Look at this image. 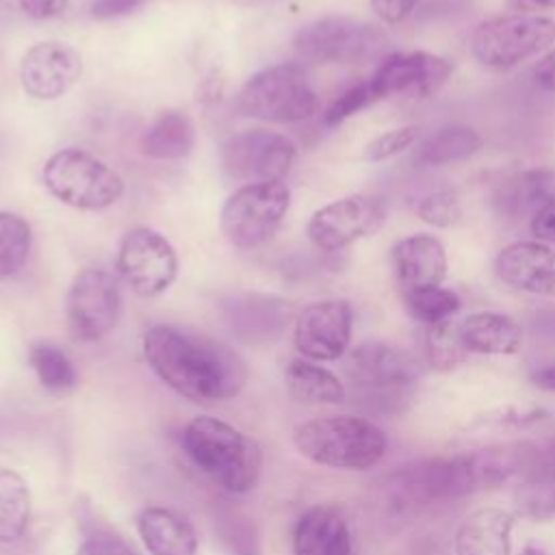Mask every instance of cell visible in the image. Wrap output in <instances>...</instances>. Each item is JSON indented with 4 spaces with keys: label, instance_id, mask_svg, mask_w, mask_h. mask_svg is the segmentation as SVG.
Listing matches in <instances>:
<instances>
[{
    "label": "cell",
    "instance_id": "cell-25",
    "mask_svg": "<svg viewBox=\"0 0 555 555\" xmlns=\"http://www.w3.org/2000/svg\"><path fill=\"white\" fill-rule=\"evenodd\" d=\"M457 332L468 353L509 356L516 353L522 343L520 325L512 317L492 310L466 314L457 321Z\"/></svg>",
    "mask_w": 555,
    "mask_h": 555
},
{
    "label": "cell",
    "instance_id": "cell-50",
    "mask_svg": "<svg viewBox=\"0 0 555 555\" xmlns=\"http://www.w3.org/2000/svg\"><path fill=\"white\" fill-rule=\"evenodd\" d=\"M427 555H438V553H427Z\"/></svg>",
    "mask_w": 555,
    "mask_h": 555
},
{
    "label": "cell",
    "instance_id": "cell-45",
    "mask_svg": "<svg viewBox=\"0 0 555 555\" xmlns=\"http://www.w3.org/2000/svg\"><path fill=\"white\" fill-rule=\"evenodd\" d=\"M533 82L544 89L555 93V50H551L548 54H544L535 67H533Z\"/></svg>",
    "mask_w": 555,
    "mask_h": 555
},
{
    "label": "cell",
    "instance_id": "cell-38",
    "mask_svg": "<svg viewBox=\"0 0 555 555\" xmlns=\"http://www.w3.org/2000/svg\"><path fill=\"white\" fill-rule=\"evenodd\" d=\"M371 104H375V102H373V98H371V93H369L366 80L356 82L353 87L345 89V91L327 106V111L323 113V121H325V126H338V124H343L345 119H349L351 115L360 113L362 108H366V106H371Z\"/></svg>",
    "mask_w": 555,
    "mask_h": 555
},
{
    "label": "cell",
    "instance_id": "cell-11",
    "mask_svg": "<svg viewBox=\"0 0 555 555\" xmlns=\"http://www.w3.org/2000/svg\"><path fill=\"white\" fill-rule=\"evenodd\" d=\"M121 288L113 273L87 267L78 271L65 295V317L74 338L93 343L104 338L119 321Z\"/></svg>",
    "mask_w": 555,
    "mask_h": 555
},
{
    "label": "cell",
    "instance_id": "cell-6",
    "mask_svg": "<svg viewBox=\"0 0 555 555\" xmlns=\"http://www.w3.org/2000/svg\"><path fill=\"white\" fill-rule=\"evenodd\" d=\"M319 98L301 61H282L247 78L238 93V111L245 117L295 124L317 111Z\"/></svg>",
    "mask_w": 555,
    "mask_h": 555
},
{
    "label": "cell",
    "instance_id": "cell-34",
    "mask_svg": "<svg viewBox=\"0 0 555 555\" xmlns=\"http://www.w3.org/2000/svg\"><path fill=\"white\" fill-rule=\"evenodd\" d=\"M408 312L425 323V325H436L442 321H449L457 310H460V297L449 291L438 286H421L401 293Z\"/></svg>",
    "mask_w": 555,
    "mask_h": 555
},
{
    "label": "cell",
    "instance_id": "cell-49",
    "mask_svg": "<svg viewBox=\"0 0 555 555\" xmlns=\"http://www.w3.org/2000/svg\"><path fill=\"white\" fill-rule=\"evenodd\" d=\"M544 453H546V455H553V457H555V442H553V444H551V447H548V449H546Z\"/></svg>",
    "mask_w": 555,
    "mask_h": 555
},
{
    "label": "cell",
    "instance_id": "cell-21",
    "mask_svg": "<svg viewBox=\"0 0 555 555\" xmlns=\"http://www.w3.org/2000/svg\"><path fill=\"white\" fill-rule=\"evenodd\" d=\"M555 202V169L531 167L505 178L494 195V210L509 221L533 219L540 210Z\"/></svg>",
    "mask_w": 555,
    "mask_h": 555
},
{
    "label": "cell",
    "instance_id": "cell-5",
    "mask_svg": "<svg viewBox=\"0 0 555 555\" xmlns=\"http://www.w3.org/2000/svg\"><path fill=\"white\" fill-rule=\"evenodd\" d=\"M473 492L479 490L468 453L421 460L395 470L384 481V503L392 514H408Z\"/></svg>",
    "mask_w": 555,
    "mask_h": 555
},
{
    "label": "cell",
    "instance_id": "cell-30",
    "mask_svg": "<svg viewBox=\"0 0 555 555\" xmlns=\"http://www.w3.org/2000/svg\"><path fill=\"white\" fill-rule=\"evenodd\" d=\"M30 522V490L24 477L0 468V542H17Z\"/></svg>",
    "mask_w": 555,
    "mask_h": 555
},
{
    "label": "cell",
    "instance_id": "cell-37",
    "mask_svg": "<svg viewBox=\"0 0 555 555\" xmlns=\"http://www.w3.org/2000/svg\"><path fill=\"white\" fill-rule=\"evenodd\" d=\"M418 137V128L416 126H401L388 132L377 134L373 141H369L362 150V158L366 163H379L386 158L397 156L399 152L408 150Z\"/></svg>",
    "mask_w": 555,
    "mask_h": 555
},
{
    "label": "cell",
    "instance_id": "cell-47",
    "mask_svg": "<svg viewBox=\"0 0 555 555\" xmlns=\"http://www.w3.org/2000/svg\"><path fill=\"white\" fill-rule=\"evenodd\" d=\"M531 382H533L538 388H542V390L555 392V364L544 366V369L531 373Z\"/></svg>",
    "mask_w": 555,
    "mask_h": 555
},
{
    "label": "cell",
    "instance_id": "cell-44",
    "mask_svg": "<svg viewBox=\"0 0 555 555\" xmlns=\"http://www.w3.org/2000/svg\"><path fill=\"white\" fill-rule=\"evenodd\" d=\"M529 228L533 236L546 245H555V202L540 210L531 221Z\"/></svg>",
    "mask_w": 555,
    "mask_h": 555
},
{
    "label": "cell",
    "instance_id": "cell-51",
    "mask_svg": "<svg viewBox=\"0 0 555 555\" xmlns=\"http://www.w3.org/2000/svg\"><path fill=\"white\" fill-rule=\"evenodd\" d=\"M0 2H2V0H0Z\"/></svg>",
    "mask_w": 555,
    "mask_h": 555
},
{
    "label": "cell",
    "instance_id": "cell-29",
    "mask_svg": "<svg viewBox=\"0 0 555 555\" xmlns=\"http://www.w3.org/2000/svg\"><path fill=\"white\" fill-rule=\"evenodd\" d=\"M481 145V137L466 124H449L429 134L414 152V163L425 167H440L457 163L475 154Z\"/></svg>",
    "mask_w": 555,
    "mask_h": 555
},
{
    "label": "cell",
    "instance_id": "cell-8",
    "mask_svg": "<svg viewBox=\"0 0 555 555\" xmlns=\"http://www.w3.org/2000/svg\"><path fill=\"white\" fill-rule=\"evenodd\" d=\"M293 48L308 63H366L384 59L388 37L371 22L347 15H325L295 33Z\"/></svg>",
    "mask_w": 555,
    "mask_h": 555
},
{
    "label": "cell",
    "instance_id": "cell-23",
    "mask_svg": "<svg viewBox=\"0 0 555 555\" xmlns=\"http://www.w3.org/2000/svg\"><path fill=\"white\" fill-rule=\"evenodd\" d=\"M137 529L150 555H195L197 533L176 509L145 507L137 518Z\"/></svg>",
    "mask_w": 555,
    "mask_h": 555
},
{
    "label": "cell",
    "instance_id": "cell-24",
    "mask_svg": "<svg viewBox=\"0 0 555 555\" xmlns=\"http://www.w3.org/2000/svg\"><path fill=\"white\" fill-rule=\"evenodd\" d=\"M514 518L496 507L468 514L455 531L457 555H509Z\"/></svg>",
    "mask_w": 555,
    "mask_h": 555
},
{
    "label": "cell",
    "instance_id": "cell-35",
    "mask_svg": "<svg viewBox=\"0 0 555 555\" xmlns=\"http://www.w3.org/2000/svg\"><path fill=\"white\" fill-rule=\"evenodd\" d=\"M425 353L427 360L434 369L438 371H451L460 362L466 360L468 349L464 347L460 332H457V321H442L436 325H427L425 334Z\"/></svg>",
    "mask_w": 555,
    "mask_h": 555
},
{
    "label": "cell",
    "instance_id": "cell-28",
    "mask_svg": "<svg viewBox=\"0 0 555 555\" xmlns=\"http://www.w3.org/2000/svg\"><path fill=\"white\" fill-rule=\"evenodd\" d=\"M286 390L304 403H340L347 395L343 382L327 369L308 360H291L284 369Z\"/></svg>",
    "mask_w": 555,
    "mask_h": 555
},
{
    "label": "cell",
    "instance_id": "cell-3",
    "mask_svg": "<svg viewBox=\"0 0 555 555\" xmlns=\"http://www.w3.org/2000/svg\"><path fill=\"white\" fill-rule=\"evenodd\" d=\"M182 447L202 473L232 494H245L258 483L262 466L260 444L219 418H193L184 427Z\"/></svg>",
    "mask_w": 555,
    "mask_h": 555
},
{
    "label": "cell",
    "instance_id": "cell-9",
    "mask_svg": "<svg viewBox=\"0 0 555 555\" xmlns=\"http://www.w3.org/2000/svg\"><path fill=\"white\" fill-rule=\"evenodd\" d=\"M288 206L291 191L282 180L243 184L223 202L219 225L230 245L254 249L278 234Z\"/></svg>",
    "mask_w": 555,
    "mask_h": 555
},
{
    "label": "cell",
    "instance_id": "cell-39",
    "mask_svg": "<svg viewBox=\"0 0 555 555\" xmlns=\"http://www.w3.org/2000/svg\"><path fill=\"white\" fill-rule=\"evenodd\" d=\"M76 555H137V553L124 538L102 531V533H93V535L85 538V542L78 546Z\"/></svg>",
    "mask_w": 555,
    "mask_h": 555
},
{
    "label": "cell",
    "instance_id": "cell-42",
    "mask_svg": "<svg viewBox=\"0 0 555 555\" xmlns=\"http://www.w3.org/2000/svg\"><path fill=\"white\" fill-rule=\"evenodd\" d=\"M145 0H91L89 13L98 20H111V17H121L130 15L137 11Z\"/></svg>",
    "mask_w": 555,
    "mask_h": 555
},
{
    "label": "cell",
    "instance_id": "cell-10",
    "mask_svg": "<svg viewBox=\"0 0 555 555\" xmlns=\"http://www.w3.org/2000/svg\"><path fill=\"white\" fill-rule=\"evenodd\" d=\"M555 43V20L516 13L479 24L470 37L473 56L490 69H509Z\"/></svg>",
    "mask_w": 555,
    "mask_h": 555
},
{
    "label": "cell",
    "instance_id": "cell-32",
    "mask_svg": "<svg viewBox=\"0 0 555 555\" xmlns=\"http://www.w3.org/2000/svg\"><path fill=\"white\" fill-rule=\"evenodd\" d=\"M215 535L228 555H262L256 522L236 507H221L215 516Z\"/></svg>",
    "mask_w": 555,
    "mask_h": 555
},
{
    "label": "cell",
    "instance_id": "cell-13",
    "mask_svg": "<svg viewBox=\"0 0 555 555\" xmlns=\"http://www.w3.org/2000/svg\"><path fill=\"white\" fill-rule=\"evenodd\" d=\"M117 273L137 295L156 297L176 282L178 254L160 232L137 225L119 243Z\"/></svg>",
    "mask_w": 555,
    "mask_h": 555
},
{
    "label": "cell",
    "instance_id": "cell-17",
    "mask_svg": "<svg viewBox=\"0 0 555 555\" xmlns=\"http://www.w3.org/2000/svg\"><path fill=\"white\" fill-rule=\"evenodd\" d=\"M219 308L232 336L249 347L278 343L297 317L291 301L264 293H232Z\"/></svg>",
    "mask_w": 555,
    "mask_h": 555
},
{
    "label": "cell",
    "instance_id": "cell-40",
    "mask_svg": "<svg viewBox=\"0 0 555 555\" xmlns=\"http://www.w3.org/2000/svg\"><path fill=\"white\" fill-rule=\"evenodd\" d=\"M418 0H371L373 13L388 26L401 24L414 9Z\"/></svg>",
    "mask_w": 555,
    "mask_h": 555
},
{
    "label": "cell",
    "instance_id": "cell-16",
    "mask_svg": "<svg viewBox=\"0 0 555 555\" xmlns=\"http://www.w3.org/2000/svg\"><path fill=\"white\" fill-rule=\"evenodd\" d=\"M353 310L345 299H321L304 306L293 321L295 349L319 362L338 360L351 338Z\"/></svg>",
    "mask_w": 555,
    "mask_h": 555
},
{
    "label": "cell",
    "instance_id": "cell-7",
    "mask_svg": "<svg viewBox=\"0 0 555 555\" xmlns=\"http://www.w3.org/2000/svg\"><path fill=\"white\" fill-rule=\"evenodd\" d=\"M41 180L54 199L78 210H104L124 195L121 176L80 147L54 152L41 169Z\"/></svg>",
    "mask_w": 555,
    "mask_h": 555
},
{
    "label": "cell",
    "instance_id": "cell-36",
    "mask_svg": "<svg viewBox=\"0 0 555 555\" xmlns=\"http://www.w3.org/2000/svg\"><path fill=\"white\" fill-rule=\"evenodd\" d=\"M416 215L421 221L434 228H449L460 219L462 208L457 195L449 189H442L425 195L416 206Z\"/></svg>",
    "mask_w": 555,
    "mask_h": 555
},
{
    "label": "cell",
    "instance_id": "cell-48",
    "mask_svg": "<svg viewBox=\"0 0 555 555\" xmlns=\"http://www.w3.org/2000/svg\"><path fill=\"white\" fill-rule=\"evenodd\" d=\"M520 555H546V551H542V548H538V546H525L522 551H520Z\"/></svg>",
    "mask_w": 555,
    "mask_h": 555
},
{
    "label": "cell",
    "instance_id": "cell-4",
    "mask_svg": "<svg viewBox=\"0 0 555 555\" xmlns=\"http://www.w3.org/2000/svg\"><path fill=\"white\" fill-rule=\"evenodd\" d=\"M293 442L310 462L340 470L371 468L388 447L386 434L362 416H323L299 423Z\"/></svg>",
    "mask_w": 555,
    "mask_h": 555
},
{
    "label": "cell",
    "instance_id": "cell-43",
    "mask_svg": "<svg viewBox=\"0 0 555 555\" xmlns=\"http://www.w3.org/2000/svg\"><path fill=\"white\" fill-rule=\"evenodd\" d=\"M17 4L33 20H50L61 15L69 0H17Z\"/></svg>",
    "mask_w": 555,
    "mask_h": 555
},
{
    "label": "cell",
    "instance_id": "cell-19",
    "mask_svg": "<svg viewBox=\"0 0 555 555\" xmlns=\"http://www.w3.org/2000/svg\"><path fill=\"white\" fill-rule=\"evenodd\" d=\"M494 273L512 288L533 295H555V249L542 241L505 245L494 258Z\"/></svg>",
    "mask_w": 555,
    "mask_h": 555
},
{
    "label": "cell",
    "instance_id": "cell-20",
    "mask_svg": "<svg viewBox=\"0 0 555 555\" xmlns=\"http://www.w3.org/2000/svg\"><path fill=\"white\" fill-rule=\"evenodd\" d=\"M392 273L401 293L438 286L447 275V251L434 234H412L395 243L390 251Z\"/></svg>",
    "mask_w": 555,
    "mask_h": 555
},
{
    "label": "cell",
    "instance_id": "cell-12",
    "mask_svg": "<svg viewBox=\"0 0 555 555\" xmlns=\"http://www.w3.org/2000/svg\"><path fill=\"white\" fill-rule=\"evenodd\" d=\"M297 150L295 143L273 130H243L232 134L219 152L221 169L228 178L251 182H280L291 171Z\"/></svg>",
    "mask_w": 555,
    "mask_h": 555
},
{
    "label": "cell",
    "instance_id": "cell-1",
    "mask_svg": "<svg viewBox=\"0 0 555 555\" xmlns=\"http://www.w3.org/2000/svg\"><path fill=\"white\" fill-rule=\"evenodd\" d=\"M143 356L160 382L191 401L232 399L247 382V364L230 345L173 325H152Z\"/></svg>",
    "mask_w": 555,
    "mask_h": 555
},
{
    "label": "cell",
    "instance_id": "cell-15",
    "mask_svg": "<svg viewBox=\"0 0 555 555\" xmlns=\"http://www.w3.org/2000/svg\"><path fill=\"white\" fill-rule=\"evenodd\" d=\"M453 65L429 52H392L386 54L366 80L373 102L390 95L431 98L451 78Z\"/></svg>",
    "mask_w": 555,
    "mask_h": 555
},
{
    "label": "cell",
    "instance_id": "cell-2",
    "mask_svg": "<svg viewBox=\"0 0 555 555\" xmlns=\"http://www.w3.org/2000/svg\"><path fill=\"white\" fill-rule=\"evenodd\" d=\"M347 395L353 403L377 416L403 412L414 395L416 369L397 347L382 340H366L353 347L343 364Z\"/></svg>",
    "mask_w": 555,
    "mask_h": 555
},
{
    "label": "cell",
    "instance_id": "cell-18",
    "mask_svg": "<svg viewBox=\"0 0 555 555\" xmlns=\"http://www.w3.org/2000/svg\"><path fill=\"white\" fill-rule=\"evenodd\" d=\"M80 76L82 56L67 41H37L20 61V85L33 100H59L80 80Z\"/></svg>",
    "mask_w": 555,
    "mask_h": 555
},
{
    "label": "cell",
    "instance_id": "cell-31",
    "mask_svg": "<svg viewBox=\"0 0 555 555\" xmlns=\"http://www.w3.org/2000/svg\"><path fill=\"white\" fill-rule=\"evenodd\" d=\"M28 362L39 379V384L54 392L63 395L78 384V373L69 356L50 340H37L28 349Z\"/></svg>",
    "mask_w": 555,
    "mask_h": 555
},
{
    "label": "cell",
    "instance_id": "cell-22",
    "mask_svg": "<svg viewBox=\"0 0 555 555\" xmlns=\"http://www.w3.org/2000/svg\"><path fill=\"white\" fill-rule=\"evenodd\" d=\"M295 555H351L347 520L330 505H314L301 514L293 533Z\"/></svg>",
    "mask_w": 555,
    "mask_h": 555
},
{
    "label": "cell",
    "instance_id": "cell-46",
    "mask_svg": "<svg viewBox=\"0 0 555 555\" xmlns=\"http://www.w3.org/2000/svg\"><path fill=\"white\" fill-rule=\"evenodd\" d=\"M509 7L516 9L518 13L538 15V11L553 9V7H555V0H509Z\"/></svg>",
    "mask_w": 555,
    "mask_h": 555
},
{
    "label": "cell",
    "instance_id": "cell-33",
    "mask_svg": "<svg viewBox=\"0 0 555 555\" xmlns=\"http://www.w3.org/2000/svg\"><path fill=\"white\" fill-rule=\"evenodd\" d=\"M33 232L17 212L0 210V280H9L22 271L30 256Z\"/></svg>",
    "mask_w": 555,
    "mask_h": 555
},
{
    "label": "cell",
    "instance_id": "cell-41",
    "mask_svg": "<svg viewBox=\"0 0 555 555\" xmlns=\"http://www.w3.org/2000/svg\"><path fill=\"white\" fill-rule=\"evenodd\" d=\"M529 330L535 340L555 343V306L535 308L529 319Z\"/></svg>",
    "mask_w": 555,
    "mask_h": 555
},
{
    "label": "cell",
    "instance_id": "cell-27",
    "mask_svg": "<svg viewBox=\"0 0 555 555\" xmlns=\"http://www.w3.org/2000/svg\"><path fill=\"white\" fill-rule=\"evenodd\" d=\"M520 516L531 520L555 518V457L538 453L533 466L520 477L514 492Z\"/></svg>",
    "mask_w": 555,
    "mask_h": 555
},
{
    "label": "cell",
    "instance_id": "cell-26",
    "mask_svg": "<svg viewBox=\"0 0 555 555\" xmlns=\"http://www.w3.org/2000/svg\"><path fill=\"white\" fill-rule=\"evenodd\" d=\"M195 147L193 119L180 108L160 111L141 137V152L156 160L186 158Z\"/></svg>",
    "mask_w": 555,
    "mask_h": 555
},
{
    "label": "cell",
    "instance_id": "cell-14",
    "mask_svg": "<svg viewBox=\"0 0 555 555\" xmlns=\"http://www.w3.org/2000/svg\"><path fill=\"white\" fill-rule=\"evenodd\" d=\"M386 221V204L373 195H347L312 212L306 234L321 251H338L375 234Z\"/></svg>",
    "mask_w": 555,
    "mask_h": 555
}]
</instances>
